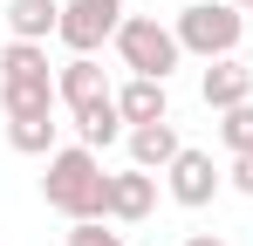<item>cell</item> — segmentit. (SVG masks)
Returning <instances> with one entry per match:
<instances>
[{
    "label": "cell",
    "instance_id": "6da1fadb",
    "mask_svg": "<svg viewBox=\"0 0 253 246\" xmlns=\"http://www.w3.org/2000/svg\"><path fill=\"white\" fill-rule=\"evenodd\" d=\"M103 185H110V171L103 158L89 151V144H69V151H55L48 158V178H42V199L76 226V219H103Z\"/></svg>",
    "mask_w": 253,
    "mask_h": 246
},
{
    "label": "cell",
    "instance_id": "7a4b0ae2",
    "mask_svg": "<svg viewBox=\"0 0 253 246\" xmlns=\"http://www.w3.org/2000/svg\"><path fill=\"white\" fill-rule=\"evenodd\" d=\"M0 110H7V117L62 110L55 76H48V41H7V48H0Z\"/></svg>",
    "mask_w": 253,
    "mask_h": 246
},
{
    "label": "cell",
    "instance_id": "3957f363",
    "mask_svg": "<svg viewBox=\"0 0 253 246\" xmlns=\"http://www.w3.org/2000/svg\"><path fill=\"white\" fill-rule=\"evenodd\" d=\"M171 35H178L185 55L219 62V55H233V48L247 41V21H240V7H226V0H192V7H178Z\"/></svg>",
    "mask_w": 253,
    "mask_h": 246
},
{
    "label": "cell",
    "instance_id": "277c9868",
    "mask_svg": "<svg viewBox=\"0 0 253 246\" xmlns=\"http://www.w3.org/2000/svg\"><path fill=\"white\" fill-rule=\"evenodd\" d=\"M117 55H124L130 76H158L165 82L178 62H185V48H178V35H171L158 14H124V28H117Z\"/></svg>",
    "mask_w": 253,
    "mask_h": 246
},
{
    "label": "cell",
    "instance_id": "5b68a950",
    "mask_svg": "<svg viewBox=\"0 0 253 246\" xmlns=\"http://www.w3.org/2000/svg\"><path fill=\"white\" fill-rule=\"evenodd\" d=\"M117 28H124V0H62L55 41L76 48V55H96L103 41H117Z\"/></svg>",
    "mask_w": 253,
    "mask_h": 246
},
{
    "label": "cell",
    "instance_id": "8992f818",
    "mask_svg": "<svg viewBox=\"0 0 253 246\" xmlns=\"http://www.w3.org/2000/svg\"><path fill=\"white\" fill-rule=\"evenodd\" d=\"M219 185H226V178H219L212 151H192V144H185V151H178V158L165 164V192H171L178 205H185V212L212 205V199H219Z\"/></svg>",
    "mask_w": 253,
    "mask_h": 246
},
{
    "label": "cell",
    "instance_id": "52a82bcc",
    "mask_svg": "<svg viewBox=\"0 0 253 246\" xmlns=\"http://www.w3.org/2000/svg\"><path fill=\"white\" fill-rule=\"evenodd\" d=\"M151 205H158V171H110V185H103V219H117V226H137V219H151Z\"/></svg>",
    "mask_w": 253,
    "mask_h": 246
},
{
    "label": "cell",
    "instance_id": "ba28073f",
    "mask_svg": "<svg viewBox=\"0 0 253 246\" xmlns=\"http://www.w3.org/2000/svg\"><path fill=\"white\" fill-rule=\"evenodd\" d=\"M55 96H62V110H69V117H89V110H103L117 89H110V76H103V62H96V55H76V62H62Z\"/></svg>",
    "mask_w": 253,
    "mask_h": 246
},
{
    "label": "cell",
    "instance_id": "9c48e42d",
    "mask_svg": "<svg viewBox=\"0 0 253 246\" xmlns=\"http://www.w3.org/2000/svg\"><path fill=\"white\" fill-rule=\"evenodd\" d=\"M199 96H206V110H240V103H253V69L233 62V55H219L199 76Z\"/></svg>",
    "mask_w": 253,
    "mask_h": 246
},
{
    "label": "cell",
    "instance_id": "30bf717a",
    "mask_svg": "<svg viewBox=\"0 0 253 246\" xmlns=\"http://www.w3.org/2000/svg\"><path fill=\"white\" fill-rule=\"evenodd\" d=\"M124 144H130V164H137V171H158V178H165V164L185 151V144H178V123H171V117H165V123H137Z\"/></svg>",
    "mask_w": 253,
    "mask_h": 246
},
{
    "label": "cell",
    "instance_id": "8fae6325",
    "mask_svg": "<svg viewBox=\"0 0 253 246\" xmlns=\"http://www.w3.org/2000/svg\"><path fill=\"white\" fill-rule=\"evenodd\" d=\"M117 110H124V123L137 130V123H165L171 117V96L158 76H130L124 89H117Z\"/></svg>",
    "mask_w": 253,
    "mask_h": 246
},
{
    "label": "cell",
    "instance_id": "7c38bea8",
    "mask_svg": "<svg viewBox=\"0 0 253 246\" xmlns=\"http://www.w3.org/2000/svg\"><path fill=\"white\" fill-rule=\"evenodd\" d=\"M62 28V7L55 0H7V35L14 41H48Z\"/></svg>",
    "mask_w": 253,
    "mask_h": 246
},
{
    "label": "cell",
    "instance_id": "4fadbf2b",
    "mask_svg": "<svg viewBox=\"0 0 253 246\" xmlns=\"http://www.w3.org/2000/svg\"><path fill=\"white\" fill-rule=\"evenodd\" d=\"M55 110H42V117H7V144L21 151V158H55Z\"/></svg>",
    "mask_w": 253,
    "mask_h": 246
},
{
    "label": "cell",
    "instance_id": "5bb4252c",
    "mask_svg": "<svg viewBox=\"0 0 253 246\" xmlns=\"http://www.w3.org/2000/svg\"><path fill=\"white\" fill-rule=\"evenodd\" d=\"M76 137H83L89 151H110L117 137H130V123H124V110H117V96H110L103 110H89V117H76Z\"/></svg>",
    "mask_w": 253,
    "mask_h": 246
},
{
    "label": "cell",
    "instance_id": "9a60e30c",
    "mask_svg": "<svg viewBox=\"0 0 253 246\" xmlns=\"http://www.w3.org/2000/svg\"><path fill=\"white\" fill-rule=\"evenodd\" d=\"M219 144L240 158V151H253V103H240V110H219Z\"/></svg>",
    "mask_w": 253,
    "mask_h": 246
},
{
    "label": "cell",
    "instance_id": "2e32d148",
    "mask_svg": "<svg viewBox=\"0 0 253 246\" xmlns=\"http://www.w3.org/2000/svg\"><path fill=\"white\" fill-rule=\"evenodd\" d=\"M69 246H124V233H110L103 219H76L69 226Z\"/></svg>",
    "mask_w": 253,
    "mask_h": 246
},
{
    "label": "cell",
    "instance_id": "e0dca14e",
    "mask_svg": "<svg viewBox=\"0 0 253 246\" xmlns=\"http://www.w3.org/2000/svg\"><path fill=\"white\" fill-rule=\"evenodd\" d=\"M226 185H233L240 199H253V151H240V158H233V171H226Z\"/></svg>",
    "mask_w": 253,
    "mask_h": 246
},
{
    "label": "cell",
    "instance_id": "ac0fdd59",
    "mask_svg": "<svg viewBox=\"0 0 253 246\" xmlns=\"http://www.w3.org/2000/svg\"><path fill=\"white\" fill-rule=\"evenodd\" d=\"M185 246H226V240H219V233H192Z\"/></svg>",
    "mask_w": 253,
    "mask_h": 246
},
{
    "label": "cell",
    "instance_id": "d6986e66",
    "mask_svg": "<svg viewBox=\"0 0 253 246\" xmlns=\"http://www.w3.org/2000/svg\"><path fill=\"white\" fill-rule=\"evenodd\" d=\"M226 7H253V0H226Z\"/></svg>",
    "mask_w": 253,
    "mask_h": 246
},
{
    "label": "cell",
    "instance_id": "ffe728a7",
    "mask_svg": "<svg viewBox=\"0 0 253 246\" xmlns=\"http://www.w3.org/2000/svg\"><path fill=\"white\" fill-rule=\"evenodd\" d=\"M247 69H253V41H247Z\"/></svg>",
    "mask_w": 253,
    "mask_h": 246
}]
</instances>
